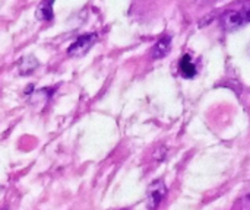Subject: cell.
<instances>
[{
	"label": "cell",
	"mask_w": 250,
	"mask_h": 210,
	"mask_svg": "<svg viewBox=\"0 0 250 210\" xmlns=\"http://www.w3.org/2000/svg\"><path fill=\"white\" fill-rule=\"evenodd\" d=\"M97 39H98V35L97 34H83V35L78 37L70 44V47L67 50L69 57H72V58L83 57L91 50V47L97 42Z\"/></svg>",
	"instance_id": "7a4b0ae2"
},
{
	"label": "cell",
	"mask_w": 250,
	"mask_h": 210,
	"mask_svg": "<svg viewBox=\"0 0 250 210\" xmlns=\"http://www.w3.org/2000/svg\"><path fill=\"white\" fill-rule=\"evenodd\" d=\"M38 64H40V63H38V60H37L34 56H26V57H23V58L19 61V67H18L19 75L28 76V75L34 73V72L37 70Z\"/></svg>",
	"instance_id": "52a82bcc"
},
{
	"label": "cell",
	"mask_w": 250,
	"mask_h": 210,
	"mask_svg": "<svg viewBox=\"0 0 250 210\" xmlns=\"http://www.w3.org/2000/svg\"><path fill=\"white\" fill-rule=\"evenodd\" d=\"M53 6H54V0H41V3L38 4L37 10H35V18L38 20H51L53 19Z\"/></svg>",
	"instance_id": "8992f818"
},
{
	"label": "cell",
	"mask_w": 250,
	"mask_h": 210,
	"mask_svg": "<svg viewBox=\"0 0 250 210\" xmlns=\"http://www.w3.org/2000/svg\"><path fill=\"white\" fill-rule=\"evenodd\" d=\"M50 92H51V89H41V91H38V92H35V94L32 92L31 104H34V105H37V104L45 105V104H47V98L51 95Z\"/></svg>",
	"instance_id": "ba28073f"
},
{
	"label": "cell",
	"mask_w": 250,
	"mask_h": 210,
	"mask_svg": "<svg viewBox=\"0 0 250 210\" xmlns=\"http://www.w3.org/2000/svg\"><path fill=\"white\" fill-rule=\"evenodd\" d=\"M170 44H171V37L166 35L163 38H160L155 45L151 50V57L152 58H163L168 51H170Z\"/></svg>",
	"instance_id": "277c9868"
},
{
	"label": "cell",
	"mask_w": 250,
	"mask_h": 210,
	"mask_svg": "<svg viewBox=\"0 0 250 210\" xmlns=\"http://www.w3.org/2000/svg\"><path fill=\"white\" fill-rule=\"evenodd\" d=\"M167 193V187L166 183L163 180H157L154 181L146 191V206L149 210H154L158 208V205L161 203V200L164 199Z\"/></svg>",
	"instance_id": "3957f363"
},
{
	"label": "cell",
	"mask_w": 250,
	"mask_h": 210,
	"mask_svg": "<svg viewBox=\"0 0 250 210\" xmlns=\"http://www.w3.org/2000/svg\"><path fill=\"white\" fill-rule=\"evenodd\" d=\"M250 22V1L242 10H229L221 16V25L226 31H236Z\"/></svg>",
	"instance_id": "6da1fadb"
},
{
	"label": "cell",
	"mask_w": 250,
	"mask_h": 210,
	"mask_svg": "<svg viewBox=\"0 0 250 210\" xmlns=\"http://www.w3.org/2000/svg\"><path fill=\"white\" fill-rule=\"evenodd\" d=\"M179 70H180V75L186 79H192L196 76V66L195 63L192 61V57L189 54H185L180 61H179Z\"/></svg>",
	"instance_id": "5b68a950"
}]
</instances>
